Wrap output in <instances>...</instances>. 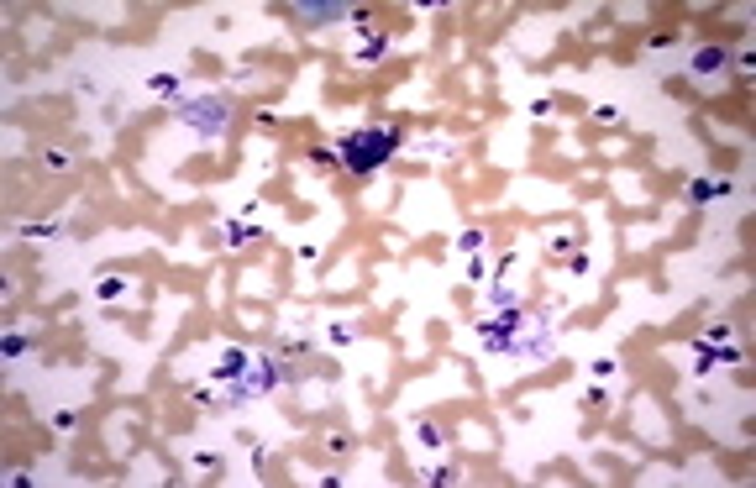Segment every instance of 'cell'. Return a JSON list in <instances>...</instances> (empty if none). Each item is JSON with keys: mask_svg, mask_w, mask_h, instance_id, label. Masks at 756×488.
<instances>
[{"mask_svg": "<svg viewBox=\"0 0 756 488\" xmlns=\"http://www.w3.org/2000/svg\"><path fill=\"white\" fill-rule=\"evenodd\" d=\"M279 378H284L279 363L252 358V352H226V358L215 363V383H226V400H252V394L273 389Z\"/></svg>", "mask_w": 756, "mask_h": 488, "instance_id": "1", "label": "cell"}, {"mask_svg": "<svg viewBox=\"0 0 756 488\" xmlns=\"http://www.w3.org/2000/svg\"><path fill=\"white\" fill-rule=\"evenodd\" d=\"M184 122L195 126L200 137H221V126H226V100H195V105H184Z\"/></svg>", "mask_w": 756, "mask_h": 488, "instance_id": "4", "label": "cell"}, {"mask_svg": "<svg viewBox=\"0 0 756 488\" xmlns=\"http://www.w3.org/2000/svg\"><path fill=\"white\" fill-rule=\"evenodd\" d=\"M725 189H730V184H710V179H704V184H693V200H714V195H725Z\"/></svg>", "mask_w": 756, "mask_h": 488, "instance_id": "7", "label": "cell"}, {"mask_svg": "<svg viewBox=\"0 0 756 488\" xmlns=\"http://www.w3.org/2000/svg\"><path fill=\"white\" fill-rule=\"evenodd\" d=\"M725 69V47H699L693 53V74H719Z\"/></svg>", "mask_w": 756, "mask_h": 488, "instance_id": "5", "label": "cell"}, {"mask_svg": "<svg viewBox=\"0 0 756 488\" xmlns=\"http://www.w3.org/2000/svg\"><path fill=\"white\" fill-rule=\"evenodd\" d=\"M394 147H399V126H363V131H352L347 142H341V168L347 173H357V179H368L378 173L383 163L394 158Z\"/></svg>", "mask_w": 756, "mask_h": 488, "instance_id": "2", "label": "cell"}, {"mask_svg": "<svg viewBox=\"0 0 756 488\" xmlns=\"http://www.w3.org/2000/svg\"><path fill=\"white\" fill-rule=\"evenodd\" d=\"M27 347H32V341H27V336H11V341H5V358H21V352H27Z\"/></svg>", "mask_w": 756, "mask_h": 488, "instance_id": "8", "label": "cell"}, {"mask_svg": "<svg viewBox=\"0 0 756 488\" xmlns=\"http://www.w3.org/2000/svg\"><path fill=\"white\" fill-rule=\"evenodd\" d=\"M341 16V5H294V21H332Z\"/></svg>", "mask_w": 756, "mask_h": 488, "instance_id": "6", "label": "cell"}, {"mask_svg": "<svg viewBox=\"0 0 756 488\" xmlns=\"http://www.w3.org/2000/svg\"><path fill=\"white\" fill-rule=\"evenodd\" d=\"M483 347H489V352H509V358H542V352H546V336H542V325L531 321V316L509 310L504 321H489V325H483Z\"/></svg>", "mask_w": 756, "mask_h": 488, "instance_id": "3", "label": "cell"}]
</instances>
